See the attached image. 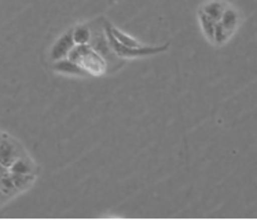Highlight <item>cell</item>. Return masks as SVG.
Returning a JSON list of instances; mask_svg holds the SVG:
<instances>
[{
    "mask_svg": "<svg viewBox=\"0 0 257 220\" xmlns=\"http://www.w3.org/2000/svg\"><path fill=\"white\" fill-rule=\"evenodd\" d=\"M68 59L77 63L88 76H103L109 72L106 59L95 51L89 44L74 46L68 55Z\"/></svg>",
    "mask_w": 257,
    "mask_h": 220,
    "instance_id": "cell-1",
    "label": "cell"
},
{
    "mask_svg": "<svg viewBox=\"0 0 257 220\" xmlns=\"http://www.w3.org/2000/svg\"><path fill=\"white\" fill-rule=\"evenodd\" d=\"M103 29H105L106 37H107V43L115 54V57L120 59H126V58H142V57H152V55H157V54L165 53L169 48V44H163V46H141V47H125L115 40L114 37L111 36L110 32L107 31L103 24Z\"/></svg>",
    "mask_w": 257,
    "mask_h": 220,
    "instance_id": "cell-2",
    "label": "cell"
},
{
    "mask_svg": "<svg viewBox=\"0 0 257 220\" xmlns=\"http://www.w3.org/2000/svg\"><path fill=\"white\" fill-rule=\"evenodd\" d=\"M24 154V149L16 139L0 132V164L3 167L10 168Z\"/></svg>",
    "mask_w": 257,
    "mask_h": 220,
    "instance_id": "cell-3",
    "label": "cell"
},
{
    "mask_svg": "<svg viewBox=\"0 0 257 220\" xmlns=\"http://www.w3.org/2000/svg\"><path fill=\"white\" fill-rule=\"evenodd\" d=\"M105 24V22H103ZM89 46L94 48L96 53L102 55L105 58L106 62H107V66L114 63V61L118 57H114V53L113 50L109 46L107 43V37H106V33H103V25H99L95 29L91 28V40H89Z\"/></svg>",
    "mask_w": 257,
    "mask_h": 220,
    "instance_id": "cell-4",
    "label": "cell"
},
{
    "mask_svg": "<svg viewBox=\"0 0 257 220\" xmlns=\"http://www.w3.org/2000/svg\"><path fill=\"white\" fill-rule=\"evenodd\" d=\"M74 47L73 36H72V29H69L63 33L62 36L58 39L57 42L54 43L51 51H50V58L51 61H59V59H65L68 58L70 50Z\"/></svg>",
    "mask_w": 257,
    "mask_h": 220,
    "instance_id": "cell-5",
    "label": "cell"
},
{
    "mask_svg": "<svg viewBox=\"0 0 257 220\" xmlns=\"http://www.w3.org/2000/svg\"><path fill=\"white\" fill-rule=\"evenodd\" d=\"M53 70H55L57 73L62 74H70V76H84V77H88V74L85 70L80 68L77 63L72 62L70 59L65 58V59H59V61H55L53 63Z\"/></svg>",
    "mask_w": 257,
    "mask_h": 220,
    "instance_id": "cell-6",
    "label": "cell"
},
{
    "mask_svg": "<svg viewBox=\"0 0 257 220\" xmlns=\"http://www.w3.org/2000/svg\"><path fill=\"white\" fill-rule=\"evenodd\" d=\"M9 172L21 173V175H37V165L28 157L25 153L24 156H21L17 161L13 163V165L9 168Z\"/></svg>",
    "mask_w": 257,
    "mask_h": 220,
    "instance_id": "cell-7",
    "label": "cell"
},
{
    "mask_svg": "<svg viewBox=\"0 0 257 220\" xmlns=\"http://www.w3.org/2000/svg\"><path fill=\"white\" fill-rule=\"evenodd\" d=\"M226 10V6L224 3H221L219 0H210L208 2L206 5L202 7V13H204L205 16H208L210 20H213L215 22L220 21L221 16H223V13Z\"/></svg>",
    "mask_w": 257,
    "mask_h": 220,
    "instance_id": "cell-8",
    "label": "cell"
},
{
    "mask_svg": "<svg viewBox=\"0 0 257 220\" xmlns=\"http://www.w3.org/2000/svg\"><path fill=\"white\" fill-rule=\"evenodd\" d=\"M238 21H239L238 13H236L235 10H232V9H226L224 13H223V16H221L219 24L226 29L227 33L231 36V35L234 33V31L236 29Z\"/></svg>",
    "mask_w": 257,
    "mask_h": 220,
    "instance_id": "cell-9",
    "label": "cell"
},
{
    "mask_svg": "<svg viewBox=\"0 0 257 220\" xmlns=\"http://www.w3.org/2000/svg\"><path fill=\"white\" fill-rule=\"evenodd\" d=\"M72 36H73L74 46L89 44V40H91V27L87 25V24H80V25L72 29Z\"/></svg>",
    "mask_w": 257,
    "mask_h": 220,
    "instance_id": "cell-10",
    "label": "cell"
},
{
    "mask_svg": "<svg viewBox=\"0 0 257 220\" xmlns=\"http://www.w3.org/2000/svg\"><path fill=\"white\" fill-rule=\"evenodd\" d=\"M10 176L13 183L16 186V189L18 190V193L29 189L32 184L35 183V180H36V175H21V173L10 172Z\"/></svg>",
    "mask_w": 257,
    "mask_h": 220,
    "instance_id": "cell-11",
    "label": "cell"
},
{
    "mask_svg": "<svg viewBox=\"0 0 257 220\" xmlns=\"http://www.w3.org/2000/svg\"><path fill=\"white\" fill-rule=\"evenodd\" d=\"M200 21H201V27H202V31H204V33L206 35V37L209 39L210 42H213L216 22L213 21V20H210L208 16H205L202 11H200Z\"/></svg>",
    "mask_w": 257,
    "mask_h": 220,
    "instance_id": "cell-12",
    "label": "cell"
},
{
    "mask_svg": "<svg viewBox=\"0 0 257 220\" xmlns=\"http://www.w3.org/2000/svg\"><path fill=\"white\" fill-rule=\"evenodd\" d=\"M0 190L5 193L6 195H9V197L18 193V190L16 189V186L13 183V180H11L10 172L6 173V175H3V176L0 178Z\"/></svg>",
    "mask_w": 257,
    "mask_h": 220,
    "instance_id": "cell-13",
    "label": "cell"
},
{
    "mask_svg": "<svg viewBox=\"0 0 257 220\" xmlns=\"http://www.w3.org/2000/svg\"><path fill=\"white\" fill-rule=\"evenodd\" d=\"M230 35L227 33L226 29L221 27L219 22H216V28H215V35H213V42L216 44H224V43L228 40Z\"/></svg>",
    "mask_w": 257,
    "mask_h": 220,
    "instance_id": "cell-14",
    "label": "cell"
},
{
    "mask_svg": "<svg viewBox=\"0 0 257 220\" xmlns=\"http://www.w3.org/2000/svg\"><path fill=\"white\" fill-rule=\"evenodd\" d=\"M6 173H9V168L3 167V165L0 164V178H2L3 175H6Z\"/></svg>",
    "mask_w": 257,
    "mask_h": 220,
    "instance_id": "cell-15",
    "label": "cell"
},
{
    "mask_svg": "<svg viewBox=\"0 0 257 220\" xmlns=\"http://www.w3.org/2000/svg\"><path fill=\"white\" fill-rule=\"evenodd\" d=\"M6 198H9V195H6V194L3 193L2 190H0V205H2V204H3V202H5Z\"/></svg>",
    "mask_w": 257,
    "mask_h": 220,
    "instance_id": "cell-16",
    "label": "cell"
}]
</instances>
